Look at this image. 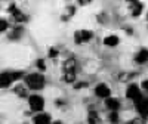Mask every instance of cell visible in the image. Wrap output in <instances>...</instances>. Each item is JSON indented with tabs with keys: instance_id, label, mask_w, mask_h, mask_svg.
Returning <instances> with one entry per match:
<instances>
[{
	"instance_id": "obj_1",
	"label": "cell",
	"mask_w": 148,
	"mask_h": 124,
	"mask_svg": "<svg viewBox=\"0 0 148 124\" xmlns=\"http://www.w3.org/2000/svg\"><path fill=\"white\" fill-rule=\"evenodd\" d=\"M25 81H27V86L30 89H33V90H39V89H42L45 86V77L42 76V74H39V72L27 76Z\"/></svg>"
},
{
	"instance_id": "obj_2",
	"label": "cell",
	"mask_w": 148,
	"mask_h": 124,
	"mask_svg": "<svg viewBox=\"0 0 148 124\" xmlns=\"http://www.w3.org/2000/svg\"><path fill=\"white\" fill-rule=\"evenodd\" d=\"M22 76L21 72H3L0 74V87H9L14 80H18Z\"/></svg>"
},
{
	"instance_id": "obj_3",
	"label": "cell",
	"mask_w": 148,
	"mask_h": 124,
	"mask_svg": "<svg viewBox=\"0 0 148 124\" xmlns=\"http://www.w3.org/2000/svg\"><path fill=\"white\" fill-rule=\"evenodd\" d=\"M28 102H30V106H31V109H33V111H42V109H43V106H45V101H43V97L37 96V95L30 96Z\"/></svg>"
},
{
	"instance_id": "obj_4",
	"label": "cell",
	"mask_w": 148,
	"mask_h": 124,
	"mask_svg": "<svg viewBox=\"0 0 148 124\" xmlns=\"http://www.w3.org/2000/svg\"><path fill=\"white\" fill-rule=\"evenodd\" d=\"M126 95H127L129 99H133L135 102L139 101V99L142 97V95H141V92H139V89H138V86H135V84H130V86H129Z\"/></svg>"
},
{
	"instance_id": "obj_5",
	"label": "cell",
	"mask_w": 148,
	"mask_h": 124,
	"mask_svg": "<svg viewBox=\"0 0 148 124\" xmlns=\"http://www.w3.org/2000/svg\"><path fill=\"white\" fill-rule=\"evenodd\" d=\"M92 39V33L90 31H86V30H82V31H77L76 33V42L77 43H83V42H88Z\"/></svg>"
},
{
	"instance_id": "obj_6",
	"label": "cell",
	"mask_w": 148,
	"mask_h": 124,
	"mask_svg": "<svg viewBox=\"0 0 148 124\" xmlns=\"http://www.w3.org/2000/svg\"><path fill=\"white\" fill-rule=\"evenodd\" d=\"M95 93H96L98 96H99V97H110V95H111L110 89L107 87L105 84H99V86H96Z\"/></svg>"
},
{
	"instance_id": "obj_7",
	"label": "cell",
	"mask_w": 148,
	"mask_h": 124,
	"mask_svg": "<svg viewBox=\"0 0 148 124\" xmlns=\"http://www.w3.org/2000/svg\"><path fill=\"white\" fill-rule=\"evenodd\" d=\"M136 108H138V111L142 114V117H145L147 118V97H141L139 101H136Z\"/></svg>"
},
{
	"instance_id": "obj_8",
	"label": "cell",
	"mask_w": 148,
	"mask_h": 124,
	"mask_svg": "<svg viewBox=\"0 0 148 124\" xmlns=\"http://www.w3.org/2000/svg\"><path fill=\"white\" fill-rule=\"evenodd\" d=\"M105 105L110 108V109H113L114 112L119 109V106H120V104H119V101L117 99H114V97H107V101H105Z\"/></svg>"
},
{
	"instance_id": "obj_9",
	"label": "cell",
	"mask_w": 148,
	"mask_h": 124,
	"mask_svg": "<svg viewBox=\"0 0 148 124\" xmlns=\"http://www.w3.org/2000/svg\"><path fill=\"white\" fill-rule=\"evenodd\" d=\"M49 123H51V118L46 114H40V115L34 117V124H49Z\"/></svg>"
},
{
	"instance_id": "obj_10",
	"label": "cell",
	"mask_w": 148,
	"mask_h": 124,
	"mask_svg": "<svg viewBox=\"0 0 148 124\" xmlns=\"http://www.w3.org/2000/svg\"><path fill=\"white\" fill-rule=\"evenodd\" d=\"M104 44L105 46H117L119 44V37L117 35H108L105 37V40H104Z\"/></svg>"
},
{
	"instance_id": "obj_11",
	"label": "cell",
	"mask_w": 148,
	"mask_h": 124,
	"mask_svg": "<svg viewBox=\"0 0 148 124\" xmlns=\"http://www.w3.org/2000/svg\"><path fill=\"white\" fill-rule=\"evenodd\" d=\"M147 58H148L147 49H142V50L136 55V62H139V64H144V62H147Z\"/></svg>"
},
{
	"instance_id": "obj_12",
	"label": "cell",
	"mask_w": 148,
	"mask_h": 124,
	"mask_svg": "<svg viewBox=\"0 0 148 124\" xmlns=\"http://www.w3.org/2000/svg\"><path fill=\"white\" fill-rule=\"evenodd\" d=\"M98 123V114L96 112H89V124H96Z\"/></svg>"
},
{
	"instance_id": "obj_13",
	"label": "cell",
	"mask_w": 148,
	"mask_h": 124,
	"mask_svg": "<svg viewBox=\"0 0 148 124\" xmlns=\"http://www.w3.org/2000/svg\"><path fill=\"white\" fill-rule=\"evenodd\" d=\"M65 80H67V81H73V80H74V71H73V69H67Z\"/></svg>"
},
{
	"instance_id": "obj_14",
	"label": "cell",
	"mask_w": 148,
	"mask_h": 124,
	"mask_svg": "<svg viewBox=\"0 0 148 124\" xmlns=\"http://www.w3.org/2000/svg\"><path fill=\"white\" fill-rule=\"evenodd\" d=\"M110 120H111V123L117 124V123H119V115H117V112H111V114H110Z\"/></svg>"
},
{
	"instance_id": "obj_15",
	"label": "cell",
	"mask_w": 148,
	"mask_h": 124,
	"mask_svg": "<svg viewBox=\"0 0 148 124\" xmlns=\"http://www.w3.org/2000/svg\"><path fill=\"white\" fill-rule=\"evenodd\" d=\"M8 28V22L6 19H0V31H5Z\"/></svg>"
},
{
	"instance_id": "obj_16",
	"label": "cell",
	"mask_w": 148,
	"mask_h": 124,
	"mask_svg": "<svg viewBox=\"0 0 148 124\" xmlns=\"http://www.w3.org/2000/svg\"><path fill=\"white\" fill-rule=\"evenodd\" d=\"M37 67H40L42 69L45 68V64H43V61H39V62H37Z\"/></svg>"
},
{
	"instance_id": "obj_17",
	"label": "cell",
	"mask_w": 148,
	"mask_h": 124,
	"mask_svg": "<svg viewBox=\"0 0 148 124\" xmlns=\"http://www.w3.org/2000/svg\"><path fill=\"white\" fill-rule=\"evenodd\" d=\"M49 56H56V50H53V49L49 50Z\"/></svg>"
},
{
	"instance_id": "obj_18",
	"label": "cell",
	"mask_w": 148,
	"mask_h": 124,
	"mask_svg": "<svg viewBox=\"0 0 148 124\" xmlns=\"http://www.w3.org/2000/svg\"><path fill=\"white\" fill-rule=\"evenodd\" d=\"M142 87H144L145 90L148 89V81H147V80H145V81H142Z\"/></svg>"
},
{
	"instance_id": "obj_19",
	"label": "cell",
	"mask_w": 148,
	"mask_h": 124,
	"mask_svg": "<svg viewBox=\"0 0 148 124\" xmlns=\"http://www.w3.org/2000/svg\"><path fill=\"white\" fill-rule=\"evenodd\" d=\"M127 124H138V123H135V121H130V123H127Z\"/></svg>"
},
{
	"instance_id": "obj_20",
	"label": "cell",
	"mask_w": 148,
	"mask_h": 124,
	"mask_svg": "<svg viewBox=\"0 0 148 124\" xmlns=\"http://www.w3.org/2000/svg\"><path fill=\"white\" fill-rule=\"evenodd\" d=\"M53 124H62V123H53Z\"/></svg>"
}]
</instances>
